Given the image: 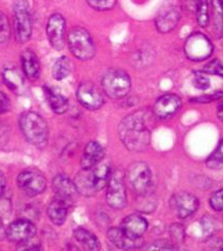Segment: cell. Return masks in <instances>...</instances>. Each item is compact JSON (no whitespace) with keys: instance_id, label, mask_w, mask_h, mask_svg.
<instances>
[{"instance_id":"6da1fadb","label":"cell","mask_w":223,"mask_h":251,"mask_svg":"<svg viewBox=\"0 0 223 251\" xmlns=\"http://www.w3.org/2000/svg\"><path fill=\"white\" fill-rule=\"evenodd\" d=\"M148 113L140 110L127 115L118 126V135L126 148L133 152L145 151L150 144L151 131L147 125Z\"/></svg>"},{"instance_id":"7a4b0ae2","label":"cell","mask_w":223,"mask_h":251,"mask_svg":"<svg viewBox=\"0 0 223 251\" xmlns=\"http://www.w3.org/2000/svg\"><path fill=\"white\" fill-rule=\"evenodd\" d=\"M112 170L110 162L106 159L101 160L89 169H82L74 181L78 193L86 197L99 193L107 185Z\"/></svg>"},{"instance_id":"3957f363","label":"cell","mask_w":223,"mask_h":251,"mask_svg":"<svg viewBox=\"0 0 223 251\" xmlns=\"http://www.w3.org/2000/svg\"><path fill=\"white\" fill-rule=\"evenodd\" d=\"M20 129L29 144L42 147L49 139V126L41 115L28 111L21 114L19 120Z\"/></svg>"},{"instance_id":"277c9868","label":"cell","mask_w":223,"mask_h":251,"mask_svg":"<svg viewBox=\"0 0 223 251\" xmlns=\"http://www.w3.org/2000/svg\"><path fill=\"white\" fill-rule=\"evenodd\" d=\"M68 46L71 53L79 60H91L95 54V45L92 38L83 27H75L69 31Z\"/></svg>"},{"instance_id":"5b68a950","label":"cell","mask_w":223,"mask_h":251,"mask_svg":"<svg viewBox=\"0 0 223 251\" xmlns=\"http://www.w3.org/2000/svg\"><path fill=\"white\" fill-rule=\"evenodd\" d=\"M102 86L110 99L119 100L130 92L131 80L123 70H109L102 78Z\"/></svg>"},{"instance_id":"8992f818","label":"cell","mask_w":223,"mask_h":251,"mask_svg":"<svg viewBox=\"0 0 223 251\" xmlns=\"http://www.w3.org/2000/svg\"><path fill=\"white\" fill-rule=\"evenodd\" d=\"M180 19L181 4L179 0H166L158 11L155 25L162 34H167L177 26Z\"/></svg>"},{"instance_id":"52a82bcc","label":"cell","mask_w":223,"mask_h":251,"mask_svg":"<svg viewBox=\"0 0 223 251\" xmlns=\"http://www.w3.org/2000/svg\"><path fill=\"white\" fill-rule=\"evenodd\" d=\"M213 44L202 33L191 34L185 42V53L189 60L200 62L210 58L213 53Z\"/></svg>"},{"instance_id":"ba28073f","label":"cell","mask_w":223,"mask_h":251,"mask_svg":"<svg viewBox=\"0 0 223 251\" xmlns=\"http://www.w3.org/2000/svg\"><path fill=\"white\" fill-rule=\"evenodd\" d=\"M14 16H15V37L18 43H27L33 31L31 25V18L28 9V4L26 0H18L14 5Z\"/></svg>"},{"instance_id":"9c48e42d","label":"cell","mask_w":223,"mask_h":251,"mask_svg":"<svg viewBox=\"0 0 223 251\" xmlns=\"http://www.w3.org/2000/svg\"><path fill=\"white\" fill-rule=\"evenodd\" d=\"M127 177L132 188L139 195H148L152 186V174L147 163L135 162L131 164L127 173Z\"/></svg>"},{"instance_id":"30bf717a","label":"cell","mask_w":223,"mask_h":251,"mask_svg":"<svg viewBox=\"0 0 223 251\" xmlns=\"http://www.w3.org/2000/svg\"><path fill=\"white\" fill-rule=\"evenodd\" d=\"M106 200L108 205L114 209H123L127 205L124 177L119 174V172L111 173L107 183Z\"/></svg>"},{"instance_id":"8fae6325","label":"cell","mask_w":223,"mask_h":251,"mask_svg":"<svg viewBox=\"0 0 223 251\" xmlns=\"http://www.w3.org/2000/svg\"><path fill=\"white\" fill-rule=\"evenodd\" d=\"M17 182L20 190L29 197L42 194L46 188V179L42 173L33 169L21 172L17 178Z\"/></svg>"},{"instance_id":"7c38bea8","label":"cell","mask_w":223,"mask_h":251,"mask_svg":"<svg viewBox=\"0 0 223 251\" xmlns=\"http://www.w3.org/2000/svg\"><path fill=\"white\" fill-rule=\"evenodd\" d=\"M66 22L61 14H53L47 21L46 34L51 45L56 50H62L65 45Z\"/></svg>"},{"instance_id":"4fadbf2b","label":"cell","mask_w":223,"mask_h":251,"mask_svg":"<svg viewBox=\"0 0 223 251\" xmlns=\"http://www.w3.org/2000/svg\"><path fill=\"white\" fill-rule=\"evenodd\" d=\"M79 103L88 110H98L104 105V98L102 93L91 82H83L77 90Z\"/></svg>"},{"instance_id":"5bb4252c","label":"cell","mask_w":223,"mask_h":251,"mask_svg":"<svg viewBox=\"0 0 223 251\" xmlns=\"http://www.w3.org/2000/svg\"><path fill=\"white\" fill-rule=\"evenodd\" d=\"M171 206L180 219H187L196 213L199 207V201L194 195L188 192H179L173 195Z\"/></svg>"},{"instance_id":"9a60e30c","label":"cell","mask_w":223,"mask_h":251,"mask_svg":"<svg viewBox=\"0 0 223 251\" xmlns=\"http://www.w3.org/2000/svg\"><path fill=\"white\" fill-rule=\"evenodd\" d=\"M36 226L33 222L28 220L20 219L17 221H14L7 229L5 230V235L9 238L10 241L22 244V243L29 242L35 237L36 234Z\"/></svg>"},{"instance_id":"2e32d148","label":"cell","mask_w":223,"mask_h":251,"mask_svg":"<svg viewBox=\"0 0 223 251\" xmlns=\"http://www.w3.org/2000/svg\"><path fill=\"white\" fill-rule=\"evenodd\" d=\"M53 190L56 194V198L67 203L73 204L76 200L78 191L74 181L65 175H57L53 180Z\"/></svg>"},{"instance_id":"e0dca14e","label":"cell","mask_w":223,"mask_h":251,"mask_svg":"<svg viewBox=\"0 0 223 251\" xmlns=\"http://www.w3.org/2000/svg\"><path fill=\"white\" fill-rule=\"evenodd\" d=\"M181 106V100L176 94L167 93L159 98L153 106V113L158 119H167L174 115Z\"/></svg>"},{"instance_id":"ac0fdd59","label":"cell","mask_w":223,"mask_h":251,"mask_svg":"<svg viewBox=\"0 0 223 251\" xmlns=\"http://www.w3.org/2000/svg\"><path fill=\"white\" fill-rule=\"evenodd\" d=\"M119 228L133 239H141L148 229V222L139 215H130L123 220Z\"/></svg>"},{"instance_id":"d6986e66","label":"cell","mask_w":223,"mask_h":251,"mask_svg":"<svg viewBox=\"0 0 223 251\" xmlns=\"http://www.w3.org/2000/svg\"><path fill=\"white\" fill-rule=\"evenodd\" d=\"M104 148L98 141H90L86 145L81 158V168L89 169L104 159Z\"/></svg>"},{"instance_id":"ffe728a7","label":"cell","mask_w":223,"mask_h":251,"mask_svg":"<svg viewBox=\"0 0 223 251\" xmlns=\"http://www.w3.org/2000/svg\"><path fill=\"white\" fill-rule=\"evenodd\" d=\"M108 239L121 249L139 248L142 244L141 239H133L126 234L121 228H110L107 232Z\"/></svg>"},{"instance_id":"44dd1931","label":"cell","mask_w":223,"mask_h":251,"mask_svg":"<svg viewBox=\"0 0 223 251\" xmlns=\"http://www.w3.org/2000/svg\"><path fill=\"white\" fill-rule=\"evenodd\" d=\"M21 64L27 77L30 81L37 80L40 75V62L33 50H26L21 53Z\"/></svg>"},{"instance_id":"7402d4cb","label":"cell","mask_w":223,"mask_h":251,"mask_svg":"<svg viewBox=\"0 0 223 251\" xmlns=\"http://www.w3.org/2000/svg\"><path fill=\"white\" fill-rule=\"evenodd\" d=\"M69 205L64 201H62L58 198H56L47 207V215H49L51 221L55 225H62L64 224L68 214Z\"/></svg>"},{"instance_id":"603a6c76","label":"cell","mask_w":223,"mask_h":251,"mask_svg":"<svg viewBox=\"0 0 223 251\" xmlns=\"http://www.w3.org/2000/svg\"><path fill=\"white\" fill-rule=\"evenodd\" d=\"M44 94L47 100L51 109L55 113L62 114L65 113L68 109V100L67 99L51 87H44Z\"/></svg>"},{"instance_id":"cb8c5ba5","label":"cell","mask_w":223,"mask_h":251,"mask_svg":"<svg viewBox=\"0 0 223 251\" xmlns=\"http://www.w3.org/2000/svg\"><path fill=\"white\" fill-rule=\"evenodd\" d=\"M2 78L7 87L15 92L20 91L23 85H25V77H23L18 69L14 67L4 68L2 73Z\"/></svg>"},{"instance_id":"d4e9b609","label":"cell","mask_w":223,"mask_h":251,"mask_svg":"<svg viewBox=\"0 0 223 251\" xmlns=\"http://www.w3.org/2000/svg\"><path fill=\"white\" fill-rule=\"evenodd\" d=\"M75 238L76 240L82 244V246L87 250H99L100 249V242L95 235L86 230L84 228H78L75 230Z\"/></svg>"},{"instance_id":"484cf974","label":"cell","mask_w":223,"mask_h":251,"mask_svg":"<svg viewBox=\"0 0 223 251\" xmlns=\"http://www.w3.org/2000/svg\"><path fill=\"white\" fill-rule=\"evenodd\" d=\"M71 70L70 61L67 57H61L55 62L53 66V76L55 80L62 81L66 78Z\"/></svg>"},{"instance_id":"4316f807","label":"cell","mask_w":223,"mask_h":251,"mask_svg":"<svg viewBox=\"0 0 223 251\" xmlns=\"http://www.w3.org/2000/svg\"><path fill=\"white\" fill-rule=\"evenodd\" d=\"M196 19L198 25L205 27L210 22V2L209 0H198L195 6Z\"/></svg>"},{"instance_id":"83f0119b","label":"cell","mask_w":223,"mask_h":251,"mask_svg":"<svg viewBox=\"0 0 223 251\" xmlns=\"http://www.w3.org/2000/svg\"><path fill=\"white\" fill-rule=\"evenodd\" d=\"M213 4V17H214V27L217 34L222 31V5L221 0H212Z\"/></svg>"},{"instance_id":"f1b7e54d","label":"cell","mask_w":223,"mask_h":251,"mask_svg":"<svg viewBox=\"0 0 223 251\" xmlns=\"http://www.w3.org/2000/svg\"><path fill=\"white\" fill-rule=\"evenodd\" d=\"M206 166L212 170H220L222 168V143L220 141L216 150L213 152V154L209 157L206 160Z\"/></svg>"},{"instance_id":"f546056e","label":"cell","mask_w":223,"mask_h":251,"mask_svg":"<svg viewBox=\"0 0 223 251\" xmlns=\"http://www.w3.org/2000/svg\"><path fill=\"white\" fill-rule=\"evenodd\" d=\"M11 35V27L9 19L6 16L0 12V44L5 43L10 39Z\"/></svg>"},{"instance_id":"4dcf8cb0","label":"cell","mask_w":223,"mask_h":251,"mask_svg":"<svg viewBox=\"0 0 223 251\" xmlns=\"http://www.w3.org/2000/svg\"><path fill=\"white\" fill-rule=\"evenodd\" d=\"M86 2L97 11H108L114 7L116 0H86Z\"/></svg>"},{"instance_id":"1f68e13d","label":"cell","mask_w":223,"mask_h":251,"mask_svg":"<svg viewBox=\"0 0 223 251\" xmlns=\"http://www.w3.org/2000/svg\"><path fill=\"white\" fill-rule=\"evenodd\" d=\"M203 73L209 74V75H219L222 76V64L220 60L215 59L213 61H211L209 64H206L204 66Z\"/></svg>"},{"instance_id":"d6a6232c","label":"cell","mask_w":223,"mask_h":251,"mask_svg":"<svg viewBox=\"0 0 223 251\" xmlns=\"http://www.w3.org/2000/svg\"><path fill=\"white\" fill-rule=\"evenodd\" d=\"M210 204L214 210L216 211L222 210V190H219L212 194L210 198Z\"/></svg>"},{"instance_id":"836d02e7","label":"cell","mask_w":223,"mask_h":251,"mask_svg":"<svg viewBox=\"0 0 223 251\" xmlns=\"http://www.w3.org/2000/svg\"><path fill=\"white\" fill-rule=\"evenodd\" d=\"M194 84L198 89L206 90L210 87V80L206 75H201L200 73H198L194 77Z\"/></svg>"},{"instance_id":"e575fe53","label":"cell","mask_w":223,"mask_h":251,"mask_svg":"<svg viewBox=\"0 0 223 251\" xmlns=\"http://www.w3.org/2000/svg\"><path fill=\"white\" fill-rule=\"evenodd\" d=\"M11 108V103L10 100L7 98L5 94L0 90V113H5L10 110Z\"/></svg>"},{"instance_id":"d590c367","label":"cell","mask_w":223,"mask_h":251,"mask_svg":"<svg viewBox=\"0 0 223 251\" xmlns=\"http://www.w3.org/2000/svg\"><path fill=\"white\" fill-rule=\"evenodd\" d=\"M148 249H174L175 247L173 245H170L168 242L166 241H157V242H154L152 245H150L147 247Z\"/></svg>"},{"instance_id":"8d00e7d4","label":"cell","mask_w":223,"mask_h":251,"mask_svg":"<svg viewBox=\"0 0 223 251\" xmlns=\"http://www.w3.org/2000/svg\"><path fill=\"white\" fill-rule=\"evenodd\" d=\"M222 98V93L219 91L217 93L215 94H211V96H208V97H201V98H198L196 99L195 101H197V103H206V101H213V100H221Z\"/></svg>"},{"instance_id":"74e56055","label":"cell","mask_w":223,"mask_h":251,"mask_svg":"<svg viewBox=\"0 0 223 251\" xmlns=\"http://www.w3.org/2000/svg\"><path fill=\"white\" fill-rule=\"evenodd\" d=\"M5 190V177L3 175V173L0 171V198L3 195Z\"/></svg>"},{"instance_id":"f35d334b","label":"cell","mask_w":223,"mask_h":251,"mask_svg":"<svg viewBox=\"0 0 223 251\" xmlns=\"http://www.w3.org/2000/svg\"><path fill=\"white\" fill-rule=\"evenodd\" d=\"M5 237V229L3 225L0 223V240H2Z\"/></svg>"},{"instance_id":"ab89813d","label":"cell","mask_w":223,"mask_h":251,"mask_svg":"<svg viewBox=\"0 0 223 251\" xmlns=\"http://www.w3.org/2000/svg\"><path fill=\"white\" fill-rule=\"evenodd\" d=\"M218 117L219 120H222V104L221 103L218 106Z\"/></svg>"}]
</instances>
